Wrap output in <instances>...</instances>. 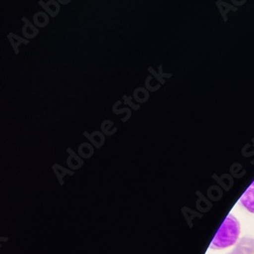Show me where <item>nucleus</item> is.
<instances>
[{
    "label": "nucleus",
    "instance_id": "f03ea898",
    "mask_svg": "<svg viewBox=\"0 0 254 254\" xmlns=\"http://www.w3.org/2000/svg\"><path fill=\"white\" fill-rule=\"evenodd\" d=\"M240 203L251 214H254V181L240 198Z\"/></svg>",
    "mask_w": 254,
    "mask_h": 254
},
{
    "label": "nucleus",
    "instance_id": "20e7f679",
    "mask_svg": "<svg viewBox=\"0 0 254 254\" xmlns=\"http://www.w3.org/2000/svg\"><path fill=\"white\" fill-rule=\"evenodd\" d=\"M228 254H246V253L238 245H236L235 248L233 249L231 252H229Z\"/></svg>",
    "mask_w": 254,
    "mask_h": 254
},
{
    "label": "nucleus",
    "instance_id": "7ed1b4c3",
    "mask_svg": "<svg viewBox=\"0 0 254 254\" xmlns=\"http://www.w3.org/2000/svg\"><path fill=\"white\" fill-rule=\"evenodd\" d=\"M237 245L246 253V254H252L254 252V239L249 237L242 238Z\"/></svg>",
    "mask_w": 254,
    "mask_h": 254
},
{
    "label": "nucleus",
    "instance_id": "f257e3e1",
    "mask_svg": "<svg viewBox=\"0 0 254 254\" xmlns=\"http://www.w3.org/2000/svg\"><path fill=\"white\" fill-rule=\"evenodd\" d=\"M240 232V223L234 216L230 214L223 222L209 247L211 249L221 250L235 245L239 239Z\"/></svg>",
    "mask_w": 254,
    "mask_h": 254
}]
</instances>
